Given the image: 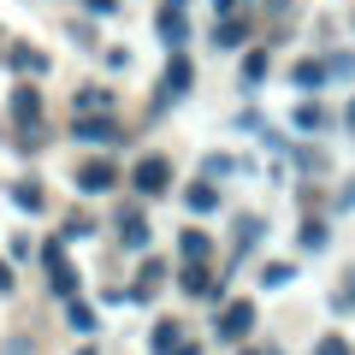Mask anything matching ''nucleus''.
Wrapping results in <instances>:
<instances>
[{"label": "nucleus", "mask_w": 355, "mask_h": 355, "mask_svg": "<svg viewBox=\"0 0 355 355\" xmlns=\"http://www.w3.org/2000/svg\"><path fill=\"white\" fill-rule=\"evenodd\" d=\"M42 272H48V296H53V302H65V296L83 291V272L65 261V243H60V237L42 243Z\"/></svg>", "instance_id": "f257e3e1"}, {"label": "nucleus", "mask_w": 355, "mask_h": 355, "mask_svg": "<svg viewBox=\"0 0 355 355\" xmlns=\"http://www.w3.org/2000/svg\"><path fill=\"white\" fill-rule=\"evenodd\" d=\"M71 142H83V148H130L125 125H119L113 113H77L71 119Z\"/></svg>", "instance_id": "f03ea898"}, {"label": "nucleus", "mask_w": 355, "mask_h": 355, "mask_svg": "<svg viewBox=\"0 0 355 355\" xmlns=\"http://www.w3.org/2000/svg\"><path fill=\"white\" fill-rule=\"evenodd\" d=\"M254 320H261L254 296H225L219 302V320H214V343H243L254 331Z\"/></svg>", "instance_id": "7ed1b4c3"}, {"label": "nucleus", "mask_w": 355, "mask_h": 355, "mask_svg": "<svg viewBox=\"0 0 355 355\" xmlns=\"http://www.w3.org/2000/svg\"><path fill=\"white\" fill-rule=\"evenodd\" d=\"M190 89H196V60H190L184 48H172V60H166V71H160V101H154V113L178 107Z\"/></svg>", "instance_id": "20e7f679"}, {"label": "nucleus", "mask_w": 355, "mask_h": 355, "mask_svg": "<svg viewBox=\"0 0 355 355\" xmlns=\"http://www.w3.org/2000/svg\"><path fill=\"white\" fill-rule=\"evenodd\" d=\"M130 190H137L142 202L172 196V160H166V154H142V160L130 166Z\"/></svg>", "instance_id": "39448f33"}, {"label": "nucleus", "mask_w": 355, "mask_h": 355, "mask_svg": "<svg viewBox=\"0 0 355 355\" xmlns=\"http://www.w3.org/2000/svg\"><path fill=\"white\" fill-rule=\"evenodd\" d=\"M0 60H6V71H18V77H48V71H53V53L36 48L30 36H6Z\"/></svg>", "instance_id": "423d86ee"}, {"label": "nucleus", "mask_w": 355, "mask_h": 355, "mask_svg": "<svg viewBox=\"0 0 355 355\" xmlns=\"http://www.w3.org/2000/svg\"><path fill=\"white\" fill-rule=\"evenodd\" d=\"M178 296H190V302H225V279H219L207 261H184V272H178Z\"/></svg>", "instance_id": "0eeeda50"}, {"label": "nucleus", "mask_w": 355, "mask_h": 355, "mask_svg": "<svg viewBox=\"0 0 355 355\" xmlns=\"http://www.w3.org/2000/svg\"><path fill=\"white\" fill-rule=\"evenodd\" d=\"M6 113H12L18 130H42V89H36V77H18V83L6 89Z\"/></svg>", "instance_id": "6e6552de"}, {"label": "nucleus", "mask_w": 355, "mask_h": 355, "mask_svg": "<svg viewBox=\"0 0 355 355\" xmlns=\"http://www.w3.org/2000/svg\"><path fill=\"white\" fill-rule=\"evenodd\" d=\"M261 243H266V214H237V219H231V266L254 261Z\"/></svg>", "instance_id": "1a4fd4ad"}, {"label": "nucleus", "mask_w": 355, "mask_h": 355, "mask_svg": "<svg viewBox=\"0 0 355 355\" xmlns=\"http://www.w3.org/2000/svg\"><path fill=\"white\" fill-rule=\"evenodd\" d=\"M71 184H77V196H89V202H95V196H113L125 178H119V166H113V160H83Z\"/></svg>", "instance_id": "9d476101"}, {"label": "nucleus", "mask_w": 355, "mask_h": 355, "mask_svg": "<svg viewBox=\"0 0 355 355\" xmlns=\"http://www.w3.org/2000/svg\"><path fill=\"white\" fill-rule=\"evenodd\" d=\"M119 249L125 254H148L154 249V225L142 207H119Z\"/></svg>", "instance_id": "9b49d317"}, {"label": "nucleus", "mask_w": 355, "mask_h": 355, "mask_svg": "<svg viewBox=\"0 0 355 355\" xmlns=\"http://www.w3.org/2000/svg\"><path fill=\"white\" fill-rule=\"evenodd\" d=\"M6 202H12L18 214H30V219H42V214H48V190H42V178H36V172L12 178V184H6Z\"/></svg>", "instance_id": "f8f14e48"}, {"label": "nucleus", "mask_w": 355, "mask_h": 355, "mask_svg": "<svg viewBox=\"0 0 355 355\" xmlns=\"http://www.w3.org/2000/svg\"><path fill=\"white\" fill-rule=\"evenodd\" d=\"M266 71H272V48H266V42H249V48H243V71H237L243 95H261Z\"/></svg>", "instance_id": "ddd939ff"}, {"label": "nucleus", "mask_w": 355, "mask_h": 355, "mask_svg": "<svg viewBox=\"0 0 355 355\" xmlns=\"http://www.w3.org/2000/svg\"><path fill=\"white\" fill-rule=\"evenodd\" d=\"M160 291H166V261H160V254L148 249V261L137 266V284H130L125 296H130V302H154V296H160Z\"/></svg>", "instance_id": "4468645a"}, {"label": "nucleus", "mask_w": 355, "mask_h": 355, "mask_svg": "<svg viewBox=\"0 0 355 355\" xmlns=\"http://www.w3.org/2000/svg\"><path fill=\"white\" fill-rule=\"evenodd\" d=\"M154 30H160L166 48H184V42H190V18H184V6L160 0V6H154Z\"/></svg>", "instance_id": "2eb2a0df"}, {"label": "nucleus", "mask_w": 355, "mask_h": 355, "mask_svg": "<svg viewBox=\"0 0 355 355\" xmlns=\"http://www.w3.org/2000/svg\"><path fill=\"white\" fill-rule=\"evenodd\" d=\"M249 42H254V24H249V18L225 12V18H219V24H214V48H219V53H243V48H249Z\"/></svg>", "instance_id": "dca6fc26"}, {"label": "nucleus", "mask_w": 355, "mask_h": 355, "mask_svg": "<svg viewBox=\"0 0 355 355\" xmlns=\"http://www.w3.org/2000/svg\"><path fill=\"white\" fill-rule=\"evenodd\" d=\"M225 207V196H219V184H207V178H196L190 190H184V214L190 219H207V214H219Z\"/></svg>", "instance_id": "f3484780"}, {"label": "nucleus", "mask_w": 355, "mask_h": 355, "mask_svg": "<svg viewBox=\"0 0 355 355\" xmlns=\"http://www.w3.org/2000/svg\"><path fill=\"white\" fill-rule=\"evenodd\" d=\"M65 326L77 331V338H95V331H101V314H95V302H83V296H65Z\"/></svg>", "instance_id": "a211bd4d"}, {"label": "nucleus", "mask_w": 355, "mask_h": 355, "mask_svg": "<svg viewBox=\"0 0 355 355\" xmlns=\"http://www.w3.org/2000/svg\"><path fill=\"white\" fill-rule=\"evenodd\" d=\"M326 60H296L291 65V89H302V95H314V89H326Z\"/></svg>", "instance_id": "6ab92c4d"}, {"label": "nucleus", "mask_w": 355, "mask_h": 355, "mask_svg": "<svg viewBox=\"0 0 355 355\" xmlns=\"http://www.w3.org/2000/svg\"><path fill=\"white\" fill-rule=\"evenodd\" d=\"M326 125H331V113L320 101H296L291 107V130H302V137H314V130H326Z\"/></svg>", "instance_id": "aec40b11"}, {"label": "nucleus", "mask_w": 355, "mask_h": 355, "mask_svg": "<svg viewBox=\"0 0 355 355\" xmlns=\"http://www.w3.org/2000/svg\"><path fill=\"white\" fill-rule=\"evenodd\" d=\"M331 243V219H302V225H296V249L302 254H320Z\"/></svg>", "instance_id": "412c9836"}, {"label": "nucleus", "mask_w": 355, "mask_h": 355, "mask_svg": "<svg viewBox=\"0 0 355 355\" xmlns=\"http://www.w3.org/2000/svg\"><path fill=\"white\" fill-rule=\"evenodd\" d=\"M71 113H113V89H101V83H83L71 95Z\"/></svg>", "instance_id": "4be33fe9"}, {"label": "nucleus", "mask_w": 355, "mask_h": 355, "mask_svg": "<svg viewBox=\"0 0 355 355\" xmlns=\"http://www.w3.org/2000/svg\"><path fill=\"white\" fill-rule=\"evenodd\" d=\"M178 254H184V261H214V237H207L202 225L178 231Z\"/></svg>", "instance_id": "5701e85b"}, {"label": "nucleus", "mask_w": 355, "mask_h": 355, "mask_svg": "<svg viewBox=\"0 0 355 355\" xmlns=\"http://www.w3.org/2000/svg\"><path fill=\"white\" fill-rule=\"evenodd\" d=\"M178 338H184V320H172V314H166V320H154V326H148V355H166Z\"/></svg>", "instance_id": "b1692460"}, {"label": "nucleus", "mask_w": 355, "mask_h": 355, "mask_svg": "<svg viewBox=\"0 0 355 355\" xmlns=\"http://www.w3.org/2000/svg\"><path fill=\"white\" fill-rule=\"evenodd\" d=\"M296 284V261H266L261 266V291H291Z\"/></svg>", "instance_id": "393cba45"}, {"label": "nucleus", "mask_w": 355, "mask_h": 355, "mask_svg": "<svg viewBox=\"0 0 355 355\" xmlns=\"http://www.w3.org/2000/svg\"><path fill=\"white\" fill-rule=\"evenodd\" d=\"M326 77H331V83H355V48L326 53Z\"/></svg>", "instance_id": "a878e982"}, {"label": "nucleus", "mask_w": 355, "mask_h": 355, "mask_svg": "<svg viewBox=\"0 0 355 355\" xmlns=\"http://www.w3.org/2000/svg\"><path fill=\"white\" fill-rule=\"evenodd\" d=\"M314 355H355V343L343 338V331H326V338L314 343Z\"/></svg>", "instance_id": "bb28decb"}, {"label": "nucleus", "mask_w": 355, "mask_h": 355, "mask_svg": "<svg viewBox=\"0 0 355 355\" xmlns=\"http://www.w3.org/2000/svg\"><path fill=\"white\" fill-rule=\"evenodd\" d=\"M89 237H95V225H89L83 214H77V219H65V231H60V243H89Z\"/></svg>", "instance_id": "cd10ccee"}, {"label": "nucleus", "mask_w": 355, "mask_h": 355, "mask_svg": "<svg viewBox=\"0 0 355 355\" xmlns=\"http://www.w3.org/2000/svg\"><path fill=\"white\" fill-rule=\"evenodd\" d=\"M331 308H338V314H349V308H355V272H343V284L331 291Z\"/></svg>", "instance_id": "c85d7f7f"}, {"label": "nucleus", "mask_w": 355, "mask_h": 355, "mask_svg": "<svg viewBox=\"0 0 355 355\" xmlns=\"http://www.w3.org/2000/svg\"><path fill=\"white\" fill-rule=\"evenodd\" d=\"M0 355H36V343H30V338H24V331H12V338L0 343Z\"/></svg>", "instance_id": "c756f323"}, {"label": "nucleus", "mask_w": 355, "mask_h": 355, "mask_svg": "<svg viewBox=\"0 0 355 355\" xmlns=\"http://www.w3.org/2000/svg\"><path fill=\"white\" fill-rule=\"evenodd\" d=\"M237 130H249V137H261V130H266V119L254 113V107H243V113H237Z\"/></svg>", "instance_id": "7c9ffc66"}, {"label": "nucleus", "mask_w": 355, "mask_h": 355, "mask_svg": "<svg viewBox=\"0 0 355 355\" xmlns=\"http://www.w3.org/2000/svg\"><path fill=\"white\" fill-rule=\"evenodd\" d=\"M89 18H119V0H83Z\"/></svg>", "instance_id": "2f4dec72"}, {"label": "nucleus", "mask_w": 355, "mask_h": 355, "mask_svg": "<svg viewBox=\"0 0 355 355\" xmlns=\"http://www.w3.org/2000/svg\"><path fill=\"white\" fill-rule=\"evenodd\" d=\"M331 207H338V214H355V178H343V190H338V202H331Z\"/></svg>", "instance_id": "473e14b6"}, {"label": "nucleus", "mask_w": 355, "mask_h": 355, "mask_svg": "<svg viewBox=\"0 0 355 355\" xmlns=\"http://www.w3.org/2000/svg\"><path fill=\"white\" fill-rule=\"evenodd\" d=\"M18 291V272H12V261H0V296H12Z\"/></svg>", "instance_id": "72a5a7b5"}, {"label": "nucleus", "mask_w": 355, "mask_h": 355, "mask_svg": "<svg viewBox=\"0 0 355 355\" xmlns=\"http://www.w3.org/2000/svg\"><path fill=\"white\" fill-rule=\"evenodd\" d=\"M166 355H202V343H190V338H178V343H172V349H166Z\"/></svg>", "instance_id": "f704fd0d"}, {"label": "nucleus", "mask_w": 355, "mask_h": 355, "mask_svg": "<svg viewBox=\"0 0 355 355\" xmlns=\"http://www.w3.org/2000/svg\"><path fill=\"white\" fill-rule=\"evenodd\" d=\"M266 12H272V18H284V12H296V0H266Z\"/></svg>", "instance_id": "c9c22d12"}, {"label": "nucleus", "mask_w": 355, "mask_h": 355, "mask_svg": "<svg viewBox=\"0 0 355 355\" xmlns=\"http://www.w3.org/2000/svg\"><path fill=\"white\" fill-rule=\"evenodd\" d=\"M343 130L355 137V95H349V107H343Z\"/></svg>", "instance_id": "e433bc0d"}, {"label": "nucleus", "mask_w": 355, "mask_h": 355, "mask_svg": "<svg viewBox=\"0 0 355 355\" xmlns=\"http://www.w3.org/2000/svg\"><path fill=\"white\" fill-rule=\"evenodd\" d=\"M77 355H101V349H95V343H83V349H77Z\"/></svg>", "instance_id": "4c0bfd02"}, {"label": "nucleus", "mask_w": 355, "mask_h": 355, "mask_svg": "<svg viewBox=\"0 0 355 355\" xmlns=\"http://www.w3.org/2000/svg\"><path fill=\"white\" fill-rule=\"evenodd\" d=\"M237 355H266V349H237Z\"/></svg>", "instance_id": "58836bf2"}, {"label": "nucleus", "mask_w": 355, "mask_h": 355, "mask_svg": "<svg viewBox=\"0 0 355 355\" xmlns=\"http://www.w3.org/2000/svg\"><path fill=\"white\" fill-rule=\"evenodd\" d=\"M243 6H249V0H243Z\"/></svg>", "instance_id": "ea45409f"}]
</instances>
